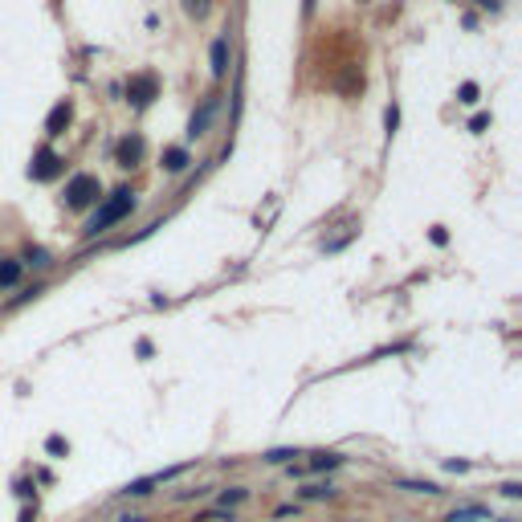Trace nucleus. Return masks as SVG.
I'll list each match as a JSON object with an SVG mask.
<instances>
[{"label":"nucleus","mask_w":522,"mask_h":522,"mask_svg":"<svg viewBox=\"0 0 522 522\" xmlns=\"http://www.w3.org/2000/svg\"><path fill=\"white\" fill-rule=\"evenodd\" d=\"M130 209H135V192L130 188H119V192H110L102 204H98V213L90 217L86 224V237H98V233H106V229H115L123 217H130Z\"/></svg>","instance_id":"1"},{"label":"nucleus","mask_w":522,"mask_h":522,"mask_svg":"<svg viewBox=\"0 0 522 522\" xmlns=\"http://www.w3.org/2000/svg\"><path fill=\"white\" fill-rule=\"evenodd\" d=\"M98 192H102L98 175L78 172L74 180H70V184H66V204H70V209H90V204L98 200Z\"/></svg>","instance_id":"2"},{"label":"nucleus","mask_w":522,"mask_h":522,"mask_svg":"<svg viewBox=\"0 0 522 522\" xmlns=\"http://www.w3.org/2000/svg\"><path fill=\"white\" fill-rule=\"evenodd\" d=\"M184 470H192V465H172V470H160V474H147V478H135V481H127L119 494L123 498H147L155 485H164V481H172V478H180Z\"/></svg>","instance_id":"3"},{"label":"nucleus","mask_w":522,"mask_h":522,"mask_svg":"<svg viewBox=\"0 0 522 522\" xmlns=\"http://www.w3.org/2000/svg\"><path fill=\"white\" fill-rule=\"evenodd\" d=\"M155 90H160L155 74H135V78L127 82V98L135 102V106H147V102L155 98Z\"/></svg>","instance_id":"4"},{"label":"nucleus","mask_w":522,"mask_h":522,"mask_svg":"<svg viewBox=\"0 0 522 522\" xmlns=\"http://www.w3.org/2000/svg\"><path fill=\"white\" fill-rule=\"evenodd\" d=\"M57 172H61V155H57V151H49V147H41V151L33 155L29 175H33V180H53Z\"/></svg>","instance_id":"5"},{"label":"nucleus","mask_w":522,"mask_h":522,"mask_svg":"<svg viewBox=\"0 0 522 522\" xmlns=\"http://www.w3.org/2000/svg\"><path fill=\"white\" fill-rule=\"evenodd\" d=\"M70 119H74L70 102H57V106L49 110V119H45V135H61V130L70 127Z\"/></svg>","instance_id":"6"},{"label":"nucleus","mask_w":522,"mask_h":522,"mask_svg":"<svg viewBox=\"0 0 522 522\" xmlns=\"http://www.w3.org/2000/svg\"><path fill=\"white\" fill-rule=\"evenodd\" d=\"M213 115H217V102L209 98V102H204V106H200V110L192 115V123H188V135H192V139H196V135H204V130H209V123H213Z\"/></svg>","instance_id":"7"},{"label":"nucleus","mask_w":522,"mask_h":522,"mask_svg":"<svg viewBox=\"0 0 522 522\" xmlns=\"http://www.w3.org/2000/svg\"><path fill=\"white\" fill-rule=\"evenodd\" d=\"M139 155H143V139H139V135H130V139L119 143V164H123V168H135Z\"/></svg>","instance_id":"8"},{"label":"nucleus","mask_w":522,"mask_h":522,"mask_svg":"<svg viewBox=\"0 0 522 522\" xmlns=\"http://www.w3.org/2000/svg\"><path fill=\"white\" fill-rule=\"evenodd\" d=\"M229 70V37H217L213 41V78H224Z\"/></svg>","instance_id":"9"},{"label":"nucleus","mask_w":522,"mask_h":522,"mask_svg":"<svg viewBox=\"0 0 522 522\" xmlns=\"http://www.w3.org/2000/svg\"><path fill=\"white\" fill-rule=\"evenodd\" d=\"M188 164H192V160H188V151H184V147H168V151H164V172L180 175Z\"/></svg>","instance_id":"10"},{"label":"nucleus","mask_w":522,"mask_h":522,"mask_svg":"<svg viewBox=\"0 0 522 522\" xmlns=\"http://www.w3.org/2000/svg\"><path fill=\"white\" fill-rule=\"evenodd\" d=\"M445 522H490V510L485 506H461V510H453Z\"/></svg>","instance_id":"11"},{"label":"nucleus","mask_w":522,"mask_h":522,"mask_svg":"<svg viewBox=\"0 0 522 522\" xmlns=\"http://www.w3.org/2000/svg\"><path fill=\"white\" fill-rule=\"evenodd\" d=\"M343 461H347L343 453H314V457H310V470H318V474H322V470H339Z\"/></svg>","instance_id":"12"},{"label":"nucleus","mask_w":522,"mask_h":522,"mask_svg":"<svg viewBox=\"0 0 522 522\" xmlns=\"http://www.w3.org/2000/svg\"><path fill=\"white\" fill-rule=\"evenodd\" d=\"M302 498H306V502H331V498H335V485H331V481L306 485V490H302Z\"/></svg>","instance_id":"13"},{"label":"nucleus","mask_w":522,"mask_h":522,"mask_svg":"<svg viewBox=\"0 0 522 522\" xmlns=\"http://www.w3.org/2000/svg\"><path fill=\"white\" fill-rule=\"evenodd\" d=\"M294 457H302V453H298V449H269L261 461H265V465H286V461H294Z\"/></svg>","instance_id":"14"},{"label":"nucleus","mask_w":522,"mask_h":522,"mask_svg":"<svg viewBox=\"0 0 522 522\" xmlns=\"http://www.w3.org/2000/svg\"><path fill=\"white\" fill-rule=\"evenodd\" d=\"M245 498H249V490H245V485H233V490L220 494V506L229 510V506H237V502H245Z\"/></svg>","instance_id":"15"},{"label":"nucleus","mask_w":522,"mask_h":522,"mask_svg":"<svg viewBox=\"0 0 522 522\" xmlns=\"http://www.w3.org/2000/svg\"><path fill=\"white\" fill-rule=\"evenodd\" d=\"M17 278H21V261H4L0 265V286H17Z\"/></svg>","instance_id":"16"},{"label":"nucleus","mask_w":522,"mask_h":522,"mask_svg":"<svg viewBox=\"0 0 522 522\" xmlns=\"http://www.w3.org/2000/svg\"><path fill=\"white\" fill-rule=\"evenodd\" d=\"M400 490H408V494H441L436 481H400Z\"/></svg>","instance_id":"17"},{"label":"nucleus","mask_w":522,"mask_h":522,"mask_svg":"<svg viewBox=\"0 0 522 522\" xmlns=\"http://www.w3.org/2000/svg\"><path fill=\"white\" fill-rule=\"evenodd\" d=\"M461 102H465V106H474V102H478V86H474V82H465V86H461Z\"/></svg>","instance_id":"18"},{"label":"nucleus","mask_w":522,"mask_h":522,"mask_svg":"<svg viewBox=\"0 0 522 522\" xmlns=\"http://www.w3.org/2000/svg\"><path fill=\"white\" fill-rule=\"evenodd\" d=\"M45 449H49V453H70V445H66L61 436H49V441H45Z\"/></svg>","instance_id":"19"},{"label":"nucleus","mask_w":522,"mask_h":522,"mask_svg":"<svg viewBox=\"0 0 522 522\" xmlns=\"http://www.w3.org/2000/svg\"><path fill=\"white\" fill-rule=\"evenodd\" d=\"M29 265H37V269L49 265V253H45V249H29Z\"/></svg>","instance_id":"20"},{"label":"nucleus","mask_w":522,"mask_h":522,"mask_svg":"<svg viewBox=\"0 0 522 522\" xmlns=\"http://www.w3.org/2000/svg\"><path fill=\"white\" fill-rule=\"evenodd\" d=\"M502 494H506V498H522V481H506Z\"/></svg>","instance_id":"21"},{"label":"nucleus","mask_w":522,"mask_h":522,"mask_svg":"<svg viewBox=\"0 0 522 522\" xmlns=\"http://www.w3.org/2000/svg\"><path fill=\"white\" fill-rule=\"evenodd\" d=\"M384 119H388V135H392V130H396V123H400V110H396V106H388V115H384Z\"/></svg>","instance_id":"22"},{"label":"nucleus","mask_w":522,"mask_h":522,"mask_svg":"<svg viewBox=\"0 0 522 522\" xmlns=\"http://www.w3.org/2000/svg\"><path fill=\"white\" fill-rule=\"evenodd\" d=\"M17 522H33V506H25V510H21V519Z\"/></svg>","instance_id":"23"},{"label":"nucleus","mask_w":522,"mask_h":522,"mask_svg":"<svg viewBox=\"0 0 522 522\" xmlns=\"http://www.w3.org/2000/svg\"><path fill=\"white\" fill-rule=\"evenodd\" d=\"M481 8H498V4H502V0H478Z\"/></svg>","instance_id":"24"},{"label":"nucleus","mask_w":522,"mask_h":522,"mask_svg":"<svg viewBox=\"0 0 522 522\" xmlns=\"http://www.w3.org/2000/svg\"><path fill=\"white\" fill-rule=\"evenodd\" d=\"M119 522H143V519H139V514H123Z\"/></svg>","instance_id":"25"},{"label":"nucleus","mask_w":522,"mask_h":522,"mask_svg":"<svg viewBox=\"0 0 522 522\" xmlns=\"http://www.w3.org/2000/svg\"><path fill=\"white\" fill-rule=\"evenodd\" d=\"M502 522H514V519H502Z\"/></svg>","instance_id":"26"}]
</instances>
